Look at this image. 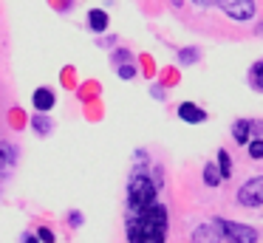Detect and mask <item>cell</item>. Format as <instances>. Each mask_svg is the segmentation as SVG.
Segmentation results:
<instances>
[{"label": "cell", "mask_w": 263, "mask_h": 243, "mask_svg": "<svg viewBox=\"0 0 263 243\" xmlns=\"http://www.w3.org/2000/svg\"><path fill=\"white\" fill-rule=\"evenodd\" d=\"M178 119L187 122V124H201V122H206V110H201L193 102H181V105H178Z\"/></svg>", "instance_id": "cell-7"}, {"label": "cell", "mask_w": 263, "mask_h": 243, "mask_svg": "<svg viewBox=\"0 0 263 243\" xmlns=\"http://www.w3.org/2000/svg\"><path fill=\"white\" fill-rule=\"evenodd\" d=\"M54 102H57V99H54V90L51 88H37L34 90V107H37V110L48 113L54 107Z\"/></svg>", "instance_id": "cell-10"}, {"label": "cell", "mask_w": 263, "mask_h": 243, "mask_svg": "<svg viewBox=\"0 0 263 243\" xmlns=\"http://www.w3.org/2000/svg\"><path fill=\"white\" fill-rule=\"evenodd\" d=\"M31 127H34V133H37V136H48L54 124H51V119H48V113L43 116V110H40V116L31 119Z\"/></svg>", "instance_id": "cell-14"}, {"label": "cell", "mask_w": 263, "mask_h": 243, "mask_svg": "<svg viewBox=\"0 0 263 243\" xmlns=\"http://www.w3.org/2000/svg\"><path fill=\"white\" fill-rule=\"evenodd\" d=\"M246 150H249V158H252V161H260V158H263V136H255V139H249Z\"/></svg>", "instance_id": "cell-15"}, {"label": "cell", "mask_w": 263, "mask_h": 243, "mask_svg": "<svg viewBox=\"0 0 263 243\" xmlns=\"http://www.w3.org/2000/svg\"><path fill=\"white\" fill-rule=\"evenodd\" d=\"M221 181H223V175H221V170H218V164H215V161L204 164V184L215 190V186L221 184Z\"/></svg>", "instance_id": "cell-11"}, {"label": "cell", "mask_w": 263, "mask_h": 243, "mask_svg": "<svg viewBox=\"0 0 263 243\" xmlns=\"http://www.w3.org/2000/svg\"><path fill=\"white\" fill-rule=\"evenodd\" d=\"M249 136H252V122H249V119H238V122L232 124V139H235V144L246 147V144H249Z\"/></svg>", "instance_id": "cell-8"}, {"label": "cell", "mask_w": 263, "mask_h": 243, "mask_svg": "<svg viewBox=\"0 0 263 243\" xmlns=\"http://www.w3.org/2000/svg\"><path fill=\"white\" fill-rule=\"evenodd\" d=\"M178 62H181V65H193V62H198V48H181L178 51Z\"/></svg>", "instance_id": "cell-17"}, {"label": "cell", "mask_w": 263, "mask_h": 243, "mask_svg": "<svg viewBox=\"0 0 263 243\" xmlns=\"http://www.w3.org/2000/svg\"><path fill=\"white\" fill-rule=\"evenodd\" d=\"M156 192H159V184L139 167L130 175V184H127V215H139L150 203H156Z\"/></svg>", "instance_id": "cell-2"}, {"label": "cell", "mask_w": 263, "mask_h": 243, "mask_svg": "<svg viewBox=\"0 0 263 243\" xmlns=\"http://www.w3.org/2000/svg\"><path fill=\"white\" fill-rule=\"evenodd\" d=\"M190 243H229V240H227V235L221 232L218 223H201L198 229L193 232Z\"/></svg>", "instance_id": "cell-6"}, {"label": "cell", "mask_w": 263, "mask_h": 243, "mask_svg": "<svg viewBox=\"0 0 263 243\" xmlns=\"http://www.w3.org/2000/svg\"><path fill=\"white\" fill-rule=\"evenodd\" d=\"M114 60H116V62H130V51H122V48H119V51L114 54Z\"/></svg>", "instance_id": "cell-20"}, {"label": "cell", "mask_w": 263, "mask_h": 243, "mask_svg": "<svg viewBox=\"0 0 263 243\" xmlns=\"http://www.w3.org/2000/svg\"><path fill=\"white\" fill-rule=\"evenodd\" d=\"M88 28H91L93 34L108 31V11H102V9H91V11H88Z\"/></svg>", "instance_id": "cell-9"}, {"label": "cell", "mask_w": 263, "mask_h": 243, "mask_svg": "<svg viewBox=\"0 0 263 243\" xmlns=\"http://www.w3.org/2000/svg\"><path fill=\"white\" fill-rule=\"evenodd\" d=\"M218 170H221L223 178H229V175H232V158H229L227 150H218Z\"/></svg>", "instance_id": "cell-16"}, {"label": "cell", "mask_w": 263, "mask_h": 243, "mask_svg": "<svg viewBox=\"0 0 263 243\" xmlns=\"http://www.w3.org/2000/svg\"><path fill=\"white\" fill-rule=\"evenodd\" d=\"M252 133H255V136H263V122H252Z\"/></svg>", "instance_id": "cell-21"}, {"label": "cell", "mask_w": 263, "mask_h": 243, "mask_svg": "<svg viewBox=\"0 0 263 243\" xmlns=\"http://www.w3.org/2000/svg\"><path fill=\"white\" fill-rule=\"evenodd\" d=\"M238 203L240 207H263V175H255V178H249L243 186L238 190Z\"/></svg>", "instance_id": "cell-5"}, {"label": "cell", "mask_w": 263, "mask_h": 243, "mask_svg": "<svg viewBox=\"0 0 263 243\" xmlns=\"http://www.w3.org/2000/svg\"><path fill=\"white\" fill-rule=\"evenodd\" d=\"M37 237H40L43 243H54V232H51V229H46V226H43V229L37 232Z\"/></svg>", "instance_id": "cell-19"}, {"label": "cell", "mask_w": 263, "mask_h": 243, "mask_svg": "<svg viewBox=\"0 0 263 243\" xmlns=\"http://www.w3.org/2000/svg\"><path fill=\"white\" fill-rule=\"evenodd\" d=\"M215 223L221 226L229 243H257V229H252L249 223H235V220H223V218H215Z\"/></svg>", "instance_id": "cell-3"}, {"label": "cell", "mask_w": 263, "mask_h": 243, "mask_svg": "<svg viewBox=\"0 0 263 243\" xmlns=\"http://www.w3.org/2000/svg\"><path fill=\"white\" fill-rule=\"evenodd\" d=\"M195 6H204V9H210V6H215V0H193Z\"/></svg>", "instance_id": "cell-22"}, {"label": "cell", "mask_w": 263, "mask_h": 243, "mask_svg": "<svg viewBox=\"0 0 263 243\" xmlns=\"http://www.w3.org/2000/svg\"><path fill=\"white\" fill-rule=\"evenodd\" d=\"M80 223H82V215L74 212V215H71V226H80Z\"/></svg>", "instance_id": "cell-24"}, {"label": "cell", "mask_w": 263, "mask_h": 243, "mask_svg": "<svg viewBox=\"0 0 263 243\" xmlns=\"http://www.w3.org/2000/svg\"><path fill=\"white\" fill-rule=\"evenodd\" d=\"M150 90H153V96H156V99H164V90H161L159 85H153V88H150Z\"/></svg>", "instance_id": "cell-23"}, {"label": "cell", "mask_w": 263, "mask_h": 243, "mask_svg": "<svg viewBox=\"0 0 263 243\" xmlns=\"http://www.w3.org/2000/svg\"><path fill=\"white\" fill-rule=\"evenodd\" d=\"M119 77H122V79H133V77H136V65H133V62L119 65Z\"/></svg>", "instance_id": "cell-18"}, {"label": "cell", "mask_w": 263, "mask_h": 243, "mask_svg": "<svg viewBox=\"0 0 263 243\" xmlns=\"http://www.w3.org/2000/svg\"><path fill=\"white\" fill-rule=\"evenodd\" d=\"M249 85H252L255 90H260V94H263V60H257L255 65L249 68Z\"/></svg>", "instance_id": "cell-13"}, {"label": "cell", "mask_w": 263, "mask_h": 243, "mask_svg": "<svg viewBox=\"0 0 263 243\" xmlns=\"http://www.w3.org/2000/svg\"><path fill=\"white\" fill-rule=\"evenodd\" d=\"M257 34H263V23H260V26H257Z\"/></svg>", "instance_id": "cell-25"}, {"label": "cell", "mask_w": 263, "mask_h": 243, "mask_svg": "<svg viewBox=\"0 0 263 243\" xmlns=\"http://www.w3.org/2000/svg\"><path fill=\"white\" fill-rule=\"evenodd\" d=\"M170 212L164 203H150L139 215H127V240L130 243H164Z\"/></svg>", "instance_id": "cell-1"}, {"label": "cell", "mask_w": 263, "mask_h": 243, "mask_svg": "<svg viewBox=\"0 0 263 243\" xmlns=\"http://www.w3.org/2000/svg\"><path fill=\"white\" fill-rule=\"evenodd\" d=\"M215 3H218V9H221L229 20H235V23L252 20V17H255V11H257L255 0H215Z\"/></svg>", "instance_id": "cell-4"}, {"label": "cell", "mask_w": 263, "mask_h": 243, "mask_svg": "<svg viewBox=\"0 0 263 243\" xmlns=\"http://www.w3.org/2000/svg\"><path fill=\"white\" fill-rule=\"evenodd\" d=\"M14 158H17V150H14L9 141H0V173H3L6 167H12Z\"/></svg>", "instance_id": "cell-12"}]
</instances>
